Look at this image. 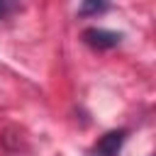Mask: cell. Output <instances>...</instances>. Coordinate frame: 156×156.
<instances>
[{"label":"cell","instance_id":"7a4b0ae2","mask_svg":"<svg viewBox=\"0 0 156 156\" xmlns=\"http://www.w3.org/2000/svg\"><path fill=\"white\" fill-rule=\"evenodd\" d=\"M127 139V129H115V132H107L105 136H100V141L95 144L93 154L95 156H117L122 144Z\"/></svg>","mask_w":156,"mask_h":156},{"label":"cell","instance_id":"277c9868","mask_svg":"<svg viewBox=\"0 0 156 156\" xmlns=\"http://www.w3.org/2000/svg\"><path fill=\"white\" fill-rule=\"evenodd\" d=\"M17 5H20V0H0V20H5Z\"/></svg>","mask_w":156,"mask_h":156},{"label":"cell","instance_id":"3957f363","mask_svg":"<svg viewBox=\"0 0 156 156\" xmlns=\"http://www.w3.org/2000/svg\"><path fill=\"white\" fill-rule=\"evenodd\" d=\"M110 10V0H80V17H93V15H102Z\"/></svg>","mask_w":156,"mask_h":156},{"label":"cell","instance_id":"6da1fadb","mask_svg":"<svg viewBox=\"0 0 156 156\" xmlns=\"http://www.w3.org/2000/svg\"><path fill=\"white\" fill-rule=\"evenodd\" d=\"M83 41L98 51H105V49H115L122 41V34L112 29H102V27H88L83 32Z\"/></svg>","mask_w":156,"mask_h":156}]
</instances>
